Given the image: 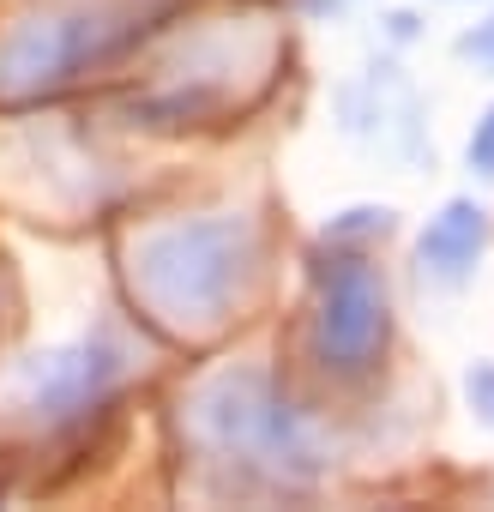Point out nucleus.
I'll list each match as a JSON object with an SVG mask.
<instances>
[{
	"label": "nucleus",
	"instance_id": "f257e3e1",
	"mask_svg": "<svg viewBox=\"0 0 494 512\" xmlns=\"http://www.w3.org/2000/svg\"><path fill=\"white\" fill-rule=\"evenodd\" d=\"M260 272V223L247 211L169 217L127 247V284L169 332H217Z\"/></svg>",
	"mask_w": 494,
	"mask_h": 512
},
{
	"label": "nucleus",
	"instance_id": "f03ea898",
	"mask_svg": "<svg viewBox=\"0 0 494 512\" xmlns=\"http://www.w3.org/2000/svg\"><path fill=\"white\" fill-rule=\"evenodd\" d=\"M175 0H37L0 31V103H37L127 55Z\"/></svg>",
	"mask_w": 494,
	"mask_h": 512
},
{
	"label": "nucleus",
	"instance_id": "7ed1b4c3",
	"mask_svg": "<svg viewBox=\"0 0 494 512\" xmlns=\"http://www.w3.org/2000/svg\"><path fill=\"white\" fill-rule=\"evenodd\" d=\"M187 434L229 470L272 488H302L320 476L326 446L308 416L272 386L266 368H223L187 398Z\"/></svg>",
	"mask_w": 494,
	"mask_h": 512
},
{
	"label": "nucleus",
	"instance_id": "20e7f679",
	"mask_svg": "<svg viewBox=\"0 0 494 512\" xmlns=\"http://www.w3.org/2000/svg\"><path fill=\"white\" fill-rule=\"evenodd\" d=\"M121 380H127V344L109 326H97L85 338L49 344V350H31L25 362H13L0 398H7L25 422L61 428V422L91 416L97 404H109Z\"/></svg>",
	"mask_w": 494,
	"mask_h": 512
},
{
	"label": "nucleus",
	"instance_id": "39448f33",
	"mask_svg": "<svg viewBox=\"0 0 494 512\" xmlns=\"http://www.w3.org/2000/svg\"><path fill=\"white\" fill-rule=\"evenodd\" d=\"M392 338V290L368 253L338 247L314 272V356L332 374H368Z\"/></svg>",
	"mask_w": 494,
	"mask_h": 512
},
{
	"label": "nucleus",
	"instance_id": "423d86ee",
	"mask_svg": "<svg viewBox=\"0 0 494 512\" xmlns=\"http://www.w3.org/2000/svg\"><path fill=\"white\" fill-rule=\"evenodd\" d=\"M482 253H488V211H482L476 199H446V205L428 217V229L416 235V266H422V278L440 284V290L470 284L476 266H482Z\"/></svg>",
	"mask_w": 494,
	"mask_h": 512
},
{
	"label": "nucleus",
	"instance_id": "0eeeda50",
	"mask_svg": "<svg viewBox=\"0 0 494 512\" xmlns=\"http://www.w3.org/2000/svg\"><path fill=\"white\" fill-rule=\"evenodd\" d=\"M398 229V211L392 205H350V211H338L326 229H320V241H332V247H362V241H386Z\"/></svg>",
	"mask_w": 494,
	"mask_h": 512
},
{
	"label": "nucleus",
	"instance_id": "6e6552de",
	"mask_svg": "<svg viewBox=\"0 0 494 512\" xmlns=\"http://www.w3.org/2000/svg\"><path fill=\"white\" fill-rule=\"evenodd\" d=\"M464 404L482 428H494V362H470L464 368Z\"/></svg>",
	"mask_w": 494,
	"mask_h": 512
},
{
	"label": "nucleus",
	"instance_id": "1a4fd4ad",
	"mask_svg": "<svg viewBox=\"0 0 494 512\" xmlns=\"http://www.w3.org/2000/svg\"><path fill=\"white\" fill-rule=\"evenodd\" d=\"M464 157H470V169H476V175H488V181H494V109H482V121L470 127Z\"/></svg>",
	"mask_w": 494,
	"mask_h": 512
},
{
	"label": "nucleus",
	"instance_id": "9d476101",
	"mask_svg": "<svg viewBox=\"0 0 494 512\" xmlns=\"http://www.w3.org/2000/svg\"><path fill=\"white\" fill-rule=\"evenodd\" d=\"M458 55H464V61H476L482 73H494V13H488L476 31H464V37H458Z\"/></svg>",
	"mask_w": 494,
	"mask_h": 512
}]
</instances>
